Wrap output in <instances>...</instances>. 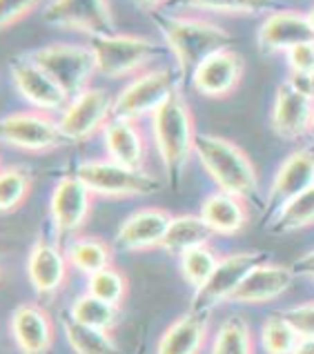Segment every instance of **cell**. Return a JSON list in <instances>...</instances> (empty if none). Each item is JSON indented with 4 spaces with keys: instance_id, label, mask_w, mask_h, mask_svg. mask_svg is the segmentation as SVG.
Returning <instances> with one entry per match:
<instances>
[{
    "instance_id": "cell-1",
    "label": "cell",
    "mask_w": 314,
    "mask_h": 354,
    "mask_svg": "<svg viewBox=\"0 0 314 354\" xmlns=\"http://www.w3.org/2000/svg\"><path fill=\"white\" fill-rule=\"evenodd\" d=\"M149 16L163 34L165 47L176 58L181 83L192 78L194 69L205 58L237 45V36H232L228 29L219 27L216 23H210V20L165 12H149Z\"/></svg>"
},
{
    "instance_id": "cell-2",
    "label": "cell",
    "mask_w": 314,
    "mask_h": 354,
    "mask_svg": "<svg viewBox=\"0 0 314 354\" xmlns=\"http://www.w3.org/2000/svg\"><path fill=\"white\" fill-rule=\"evenodd\" d=\"M151 134H154L160 163L165 169L167 185L172 189H178L190 156L194 154V143L198 136L194 116H192V109L181 89L172 94L167 103L151 116Z\"/></svg>"
},
{
    "instance_id": "cell-3",
    "label": "cell",
    "mask_w": 314,
    "mask_h": 354,
    "mask_svg": "<svg viewBox=\"0 0 314 354\" xmlns=\"http://www.w3.org/2000/svg\"><path fill=\"white\" fill-rule=\"evenodd\" d=\"M194 154L201 167L214 180L221 192L243 201H257L259 176L250 156L237 143L214 134H198Z\"/></svg>"
},
{
    "instance_id": "cell-4",
    "label": "cell",
    "mask_w": 314,
    "mask_h": 354,
    "mask_svg": "<svg viewBox=\"0 0 314 354\" xmlns=\"http://www.w3.org/2000/svg\"><path fill=\"white\" fill-rule=\"evenodd\" d=\"M181 85L183 83H181L178 69H145L118 92L111 105V118H125L136 123L143 116H154L172 98V94L178 92Z\"/></svg>"
},
{
    "instance_id": "cell-5",
    "label": "cell",
    "mask_w": 314,
    "mask_h": 354,
    "mask_svg": "<svg viewBox=\"0 0 314 354\" xmlns=\"http://www.w3.org/2000/svg\"><path fill=\"white\" fill-rule=\"evenodd\" d=\"M27 58L43 69L63 89L69 100L76 98L80 92H85V89H89V80L98 72L96 58L89 45L52 43L36 49Z\"/></svg>"
},
{
    "instance_id": "cell-6",
    "label": "cell",
    "mask_w": 314,
    "mask_h": 354,
    "mask_svg": "<svg viewBox=\"0 0 314 354\" xmlns=\"http://www.w3.org/2000/svg\"><path fill=\"white\" fill-rule=\"evenodd\" d=\"M89 49L94 52L98 74L107 78H120L145 72V65L163 56L165 47L154 40L136 34H109L89 40Z\"/></svg>"
},
{
    "instance_id": "cell-7",
    "label": "cell",
    "mask_w": 314,
    "mask_h": 354,
    "mask_svg": "<svg viewBox=\"0 0 314 354\" xmlns=\"http://www.w3.org/2000/svg\"><path fill=\"white\" fill-rule=\"evenodd\" d=\"M72 174L83 180V185L96 196L109 198H127V196H145L154 194L163 183L145 169H131L109 158L83 160L74 167Z\"/></svg>"
},
{
    "instance_id": "cell-8",
    "label": "cell",
    "mask_w": 314,
    "mask_h": 354,
    "mask_svg": "<svg viewBox=\"0 0 314 354\" xmlns=\"http://www.w3.org/2000/svg\"><path fill=\"white\" fill-rule=\"evenodd\" d=\"M261 263H268V252H263V250L234 252V254L221 257L216 270L212 272V277L201 288H196L190 312L210 315V310L216 308L219 303L232 301L243 279H246L257 266H261Z\"/></svg>"
},
{
    "instance_id": "cell-9",
    "label": "cell",
    "mask_w": 314,
    "mask_h": 354,
    "mask_svg": "<svg viewBox=\"0 0 314 354\" xmlns=\"http://www.w3.org/2000/svg\"><path fill=\"white\" fill-rule=\"evenodd\" d=\"M5 145L23 151H52L58 147L72 145L60 129V123L38 109L7 114L0 125Z\"/></svg>"
},
{
    "instance_id": "cell-10",
    "label": "cell",
    "mask_w": 314,
    "mask_h": 354,
    "mask_svg": "<svg viewBox=\"0 0 314 354\" xmlns=\"http://www.w3.org/2000/svg\"><path fill=\"white\" fill-rule=\"evenodd\" d=\"M314 185V145L301 147L283 160L277 169V176L272 180L266 205H263L261 225H270L279 212L286 207L292 198H297L301 192Z\"/></svg>"
},
{
    "instance_id": "cell-11",
    "label": "cell",
    "mask_w": 314,
    "mask_h": 354,
    "mask_svg": "<svg viewBox=\"0 0 314 354\" xmlns=\"http://www.w3.org/2000/svg\"><path fill=\"white\" fill-rule=\"evenodd\" d=\"M43 20L58 29L83 32L92 38L116 34L111 5L103 0H56L45 5Z\"/></svg>"
},
{
    "instance_id": "cell-12",
    "label": "cell",
    "mask_w": 314,
    "mask_h": 354,
    "mask_svg": "<svg viewBox=\"0 0 314 354\" xmlns=\"http://www.w3.org/2000/svg\"><path fill=\"white\" fill-rule=\"evenodd\" d=\"M111 105L114 100L100 87H89L69 100L63 116L58 118L69 143H85L94 134H100L111 118Z\"/></svg>"
},
{
    "instance_id": "cell-13",
    "label": "cell",
    "mask_w": 314,
    "mask_h": 354,
    "mask_svg": "<svg viewBox=\"0 0 314 354\" xmlns=\"http://www.w3.org/2000/svg\"><path fill=\"white\" fill-rule=\"evenodd\" d=\"M314 98L299 87L295 80H283L277 87L275 105H272V131L283 140H299L312 131Z\"/></svg>"
},
{
    "instance_id": "cell-14",
    "label": "cell",
    "mask_w": 314,
    "mask_h": 354,
    "mask_svg": "<svg viewBox=\"0 0 314 354\" xmlns=\"http://www.w3.org/2000/svg\"><path fill=\"white\" fill-rule=\"evenodd\" d=\"M92 192L74 174H67L56 183L52 198H49V214H52L54 232L60 241L76 234L87 223L92 214Z\"/></svg>"
},
{
    "instance_id": "cell-15",
    "label": "cell",
    "mask_w": 314,
    "mask_h": 354,
    "mask_svg": "<svg viewBox=\"0 0 314 354\" xmlns=\"http://www.w3.org/2000/svg\"><path fill=\"white\" fill-rule=\"evenodd\" d=\"M243 72H246L243 56L237 49H223L205 58L194 69L190 83L192 89L203 98H228L239 89Z\"/></svg>"
},
{
    "instance_id": "cell-16",
    "label": "cell",
    "mask_w": 314,
    "mask_h": 354,
    "mask_svg": "<svg viewBox=\"0 0 314 354\" xmlns=\"http://www.w3.org/2000/svg\"><path fill=\"white\" fill-rule=\"evenodd\" d=\"M9 74H12L18 94L38 112L49 114L56 112V109H65L69 105V98L65 96L63 89L27 56L9 60Z\"/></svg>"
},
{
    "instance_id": "cell-17",
    "label": "cell",
    "mask_w": 314,
    "mask_h": 354,
    "mask_svg": "<svg viewBox=\"0 0 314 354\" xmlns=\"http://www.w3.org/2000/svg\"><path fill=\"white\" fill-rule=\"evenodd\" d=\"M172 218L174 216L163 207H140L118 225L114 245L125 252H145L160 248Z\"/></svg>"
},
{
    "instance_id": "cell-18",
    "label": "cell",
    "mask_w": 314,
    "mask_h": 354,
    "mask_svg": "<svg viewBox=\"0 0 314 354\" xmlns=\"http://www.w3.org/2000/svg\"><path fill=\"white\" fill-rule=\"evenodd\" d=\"M9 332L23 354H47L56 339L54 321L38 303H23L12 312Z\"/></svg>"
},
{
    "instance_id": "cell-19",
    "label": "cell",
    "mask_w": 314,
    "mask_h": 354,
    "mask_svg": "<svg viewBox=\"0 0 314 354\" xmlns=\"http://www.w3.org/2000/svg\"><path fill=\"white\" fill-rule=\"evenodd\" d=\"M306 40H314L306 14L286 9V12L270 14L259 27L257 47L263 56L288 54L292 47Z\"/></svg>"
},
{
    "instance_id": "cell-20",
    "label": "cell",
    "mask_w": 314,
    "mask_h": 354,
    "mask_svg": "<svg viewBox=\"0 0 314 354\" xmlns=\"http://www.w3.org/2000/svg\"><path fill=\"white\" fill-rule=\"evenodd\" d=\"M69 261L56 243L40 236L27 257V279L38 297H54L67 281Z\"/></svg>"
},
{
    "instance_id": "cell-21",
    "label": "cell",
    "mask_w": 314,
    "mask_h": 354,
    "mask_svg": "<svg viewBox=\"0 0 314 354\" xmlns=\"http://www.w3.org/2000/svg\"><path fill=\"white\" fill-rule=\"evenodd\" d=\"M292 283H295V272H292V268L277 266V263H261V266H257L246 279H243L232 301L250 303V306L270 303L283 297L286 292H290Z\"/></svg>"
},
{
    "instance_id": "cell-22",
    "label": "cell",
    "mask_w": 314,
    "mask_h": 354,
    "mask_svg": "<svg viewBox=\"0 0 314 354\" xmlns=\"http://www.w3.org/2000/svg\"><path fill=\"white\" fill-rule=\"evenodd\" d=\"M107 158L131 169H143L147 156V140L138 123L125 118H109L105 129L100 131Z\"/></svg>"
},
{
    "instance_id": "cell-23",
    "label": "cell",
    "mask_w": 314,
    "mask_h": 354,
    "mask_svg": "<svg viewBox=\"0 0 314 354\" xmlns=\"http://www.w3.org/2000/svg\"><path fill=\"white\" fill-rule=\"evenodd\" d=\"M207 315L187 312L165 328L156 343L154 354H198L207 341Z\"/></svg>"
},
{
    "instance_id": "cell-24",
    "label": "cell",
    "mask_w": 314,
    "mask_h": 354,
    "mask_svg": "<svg viewBox=\"0 0 314 354\" xmlns=\"http://www.w3.org/2000/svg\"><path fill=\"white\" fill-rule=\"evenodd\" d=\"M198 214L203 216V221L212 227L214 234H225V236L237 234V232H241L250 221L246 201L221 189L205 196V201L201 203Z\"/></svg>"
},
{
    "instance_id": "cell-25",
    "label": "cell",
    "mask_w": 314,
    "mask_h": 354,
    "mask_svg": "<svg viewBox=\"0 0 314 354\" xmlns=\"http://www.w3.org/2000/svg\"><path fill=\"white\" fill-rule=\"evenodd\" d=\"M212 236H214V232H212V227L205 223L201 214H181L172 218L165 241L160 248L169 252V254L181 257V254H185L187 250L207 245Z\"/></svg>"
},
{
    "instance_id": "cell-26",
    "label": "cell",
    "mask_w": 314,
    "mask_h": 354,
    "mask_svg": "<svg viewBox=\"0 0 314 354\" xmlns=\"http://www.w3.org/2000/svg\"><path fill=\"white\" fill-rule=\"evenodd\" d=\"M65 254H67L69 266L78 272H83L87 277L114 266V263H111V257H114L111 245L98 236H74L69 241Z\"/></svg>"
},
{
    "instance_id": "cell-27",
    "label": "cell",
    "mask_w": 314,
    "mask_h": 354,
    "mask_svg": "<svg viewBox=\"0 0 314 354\" xmlns=\"http://www.w3.org/2000/svg\"><path fill=\"white\" fill-rule=\"evenodd\" d=\"M63 332L69 348L76 354H120V348L109 332L78 323L69 312L63 315Z\"/></svg>"
},
{
    "instance_id": "cell-28",
    "label": "cell",
    "mask_w": 314,
    "mask_h": 354,
    "mask_svg": "<svg viewBox=\"0 0 314 354\" xmlns=\"http://www.w3.org/2000/svg\"><path fill=\"white\" fill-rule=\"evenodd\" d=\"M314 225V185L306 192H301L297 198L283 207L279 214L272 218L268 225V232L275 236L292 234V232H301Z\"/></svg>"
},
{
    "instance_id": "cell-29",
    "label": "cell",
    "mask_w": 314,
    "mask_h": 354,
    "mask_svg": "<svg viewBox=\"0 0 314 354\" xmlns=\"http://www.w3.org/2000/svg\"><path fill=\"white\" fill-rule=\"evenodd\" d=\"M210 354H255V341L248 321L239 315L223 321L212 341Z\"/></svg>"
},
{
    "instance_id": "cell-30",
    "label": "cell",
    "mask_w": 314,
    "mask_h": 354,
    "mask_svg": "<svg viewBox=\"0 0 314 354\" xmlns=\"http://www.w3.org/2000/svg\"><path fill=\"white\" fill-rule=\"evenodd\" d=\"M34 178L32 171L23 165H5L0 171V209L12 214L29 198Z\"/></svg>"
},
{
    "instance_id": "cell-31",
    "label": "cell",
    "mask_w": 314,
    "mask_h": 354,
    "mask_svg": "<svg viewBox=\"0 0 314 354\" xmlns=\"http://www.w3.org/2000/svg\"><path fill=\"white\" fill-rule=\"evenodd\" d=\"M69 315H72L78 323H85L89 328H98L109 332L111 328H116V323L120 321V308L111 306L107 301H100L92 295H80L72 308H69Z\"/></svg>"
},
{
    "instance_id": "cell-32",
    "label": "cell",
    "mask_w": 314,
    "mask_h": 354,
    "mask_svg": "<svg viewBox=\"0 0 314 354\" xmlns=\"http://www.w3.org/2000/svg\"><path fill=\"white\" fill-rule=\"evenodd\" d=\"M261 348L266 354H292V350L297 348L299 335L297 330L290 326V321L286 319L283 312H272L266 317L259 332Z\"/></svg>"
},
{
    "instance_id": "cell-33",
    "label": "cell",
    "mask_w": 314,
    "mask_h": 354,
    "mask_svg": "<svg viewBox=\"0 0 314 354\" xmlns=\"http://www.w3.org/2000/svg\"><path fill=\"white\" fill-rule=\"evenodd\" d=\"M129 292V281L116 266H109L96 274L87 277V295H92L100 301H107L111 306L120 308Z\"/></svg>"
},
{
    "instance_id": "cell-34",
    "label": "cell",
    "mask_w": 314,
    "mask_h": 354,
    "mask_svg": "<svg viewBox=\"0 0 314 354\" xmlns=\"http://www.w3.org/2000/svg\"><path fill=\"white\" fill-rule=\"evenodd\" d=\"M219 261L221 257H216V252L210 245H198L178 257V268H181V274H183L192 286L201 288L212 277V272L216 270Z\"/></svg>"
},
{
    "instance_id": "cell-35",
    "label": "cell",
    "mask_w": 314,
    "mask_h": 354,
    "mask_svg": "<svg viewBox=\"0 0 314 354\" xmlns=\"http://www.w3.org/2000/svg\"><path fill=\"white\" fill-rule=\"evenodd\" d=\"M185 7L196 9V12H216L230 16H248L257 14L259 9H266V3H250V0H221V3H187Z\"/></svg>"
},
{
    "instance_id": "cell-36",
    "label": "cell",
    "mask_w": 314,
    "mask_h": 354,
    "mask_svg": "<svg viewBox=\"0 0 314 354\" xmlns=\"http://www.w3.org/2000/svg\"><path fill=\"white\" fill-rule=\"evenodd\" d=\"M290 72L295 78H308L314 72V40L299 43L286 54Z\"/></svg>"
},
{
    "instance_id": "cell-37",
    "label": "cell",
    "mask_w": 314,
    "mask_h": 354,
    "mask_svg": "<svg viewBox=\"0 0 314 354\" xmlns=\"http://www.w3.org/2000/svg\"><path fill=\"white\" fill-rule=\"evenodd\" d=\"M283 315H286L290 326L297 330L301 339H314V301L283 310Z\"/></svg>"
},
{
    "instance_id": "cell-38",
    "label": "cell",
    "mask_w": 314,
    "mask_h": 354,
    "mask_svg": "<svg viewBox=\"0 0 314 354\" xmlns=\"http://www.w3.org/2000/svg\"><path fill=\"white\" fill-rule=\"evenodd\" d=\"M36 7H38V3H32V0H25V3H3V18H0V25H3V29L16 25L18 20H23L32 14Z\"/></svg>"
},
{
    "instance_id": "cell-39",
    "label": "cell",
    "mask_w": 314,
    "mask_h": 354,
    "mask_svg": "<svg viewBox=\"0 0 314 354\" xmlns=\"http://www.w3.org/2000/svg\"><path fill=\"white\" fill-rule=\"evenodd\" d=\"M292 272H295V277H314V250L306 252L292 263Z\"/></svg>"
},
{
    "instance_id": "cell-40",
    "label": "cell",
    "mask_w": 314,
    "mask_h": 354,
    "mask_svg": "<svg viewBox=\"0 0 314 354\" xmlns=\"http://www.w3.org/2000/svg\"><path fill=\"white\" fill-rule=\"evenodd\" d=\"M292 354H314V339H299Z\"/></svg>"
},
{
    "instance_id": "cell-41",
    "label": "cell",
    "mask_w": 314,
    "mask_h": 354,
    "mask_svg": "<svg viewBox=\"0 0 314 354\" xmlns=\"http://www.w3.org/2000/svg\"><path fill=\"white\" fill-rule=\"evenodd\" d=\"M292 80H295V83L299 85V87H303V89H306V92L314 98V72L308 76V78H295V76H290Z\"/></svg>"
},
{
    "instance_id": "cell-42",
    "label": "cell",
    "mask_w": 314,
    "mask_h": 354,
    "mask_svg": "<svg viewBox=\"0 0 314 354\" xmlns=\"http://www.w3.org/2000/svg\"><path fill=\"white\" fill-rule=\"evenodd\" d=\"M306 18H308V25H310V29H312V36H314V7H312L310 12L306 14Z\"/></svg>"
},
{
    "instance_id": "cell-43",
    "label": "cell",
    "mask_w": 314,
    "mask_h": 354,
    "mask_svg": "<svg viewBox=\"0 0 314 354\" xmlns=\"http://www.w3.org/2000/svg\"><path fill=\"white\" fill-rule=\"evenodd\" d=\"M134 354H147V352H145V343H143V341H140V343H138V346H136Z\"/></svg>"
},
{
    "instance_id": "cell-44",
    "label": "cell",
    "mask_w": 314,
    "mask_h": 354,
    "mask_svg": "<svg viewBox=\"0 0 314 354\" xmlns=\"http://www.w3.org/2000/svg\"><path fill=\"white\" fill-rule=\"evenodd\" d=\"M312 131H314V118H312Z\"/></svg>"
}]
</instances>
